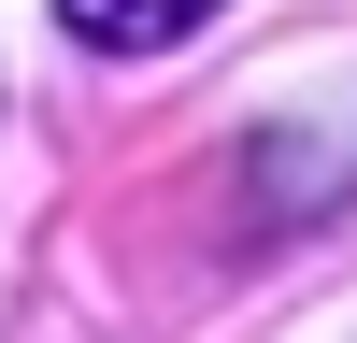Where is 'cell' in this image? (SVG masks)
Returning a JSON list of instances; mask_svg holds the SVG:
<instances>
[{
	"label": "cell",
	"mask_w": 357,
	"mask_h": 343,
	"mask_svg": "<svg viewBox=\"0 0 357 343\" xmlns=\"http://www.w3.org/2000/svg\"><path fill=\"white\" fill-rule=\"evenodd\" d=\"M200 15H229V0H57V29L100 43V57H158V43H186Z\"/></svg>",
	"instance_id": "6da1fadb"
}]
</instances>
